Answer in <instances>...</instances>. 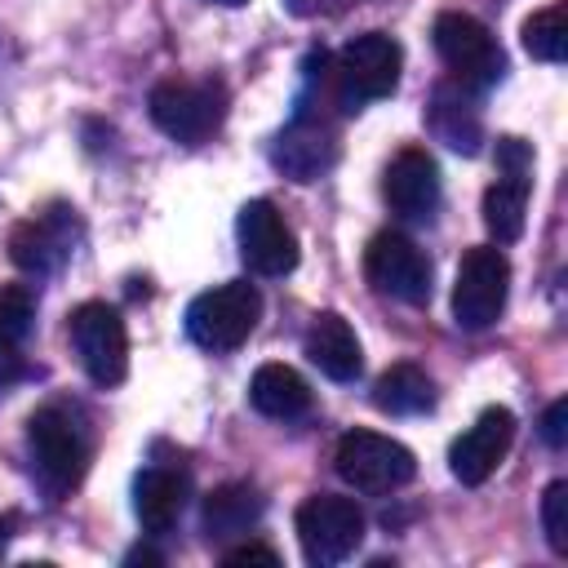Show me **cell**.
Here are the masks:
<instances>
[{"label": "cell", "mask_w": 568, "mask_h": 568, "mask_svg": "<svg viewBox=\"0 0 568 568\" xmlns=\"http://www.w3.org/2000/svg\"><path fill=\"white\" fill-rule=\"evenodd\" d=\"M399 71H404V49L399 40H390L386 31H364L355 40H346L333 58H328V71H324V84H328V98L337 111H364L368 102H382L395 93L399 84Z\"/></svg>", "instance_id": "1"}, {"label": "cell", "mask_w": 568, "mask_h": 568, "mask_svg": "<svg viewBox=\"0 0 568 568\" xmlns=\"http://www.w3.org/2000/svg\"><path fill=\"white\" fill-rule=\"evenodd\" d=\"M27 448H31V466L40 475V484L53 497L71 493L84 479L89 453H93L80 413L67 404H44L27 417Z\"/></svg>", "instance_id": "2"}, {"label": "cell", "mask_w": 568, "mask_h": 568, "mask_svg": "<svg viewBox=\"0 0 568 568\" xmlns=\"http://www.w3.org/2000/svg\"><path fill=\"white\" fill-rule=\"evenodd\" d=\"M257 320H262V293L248 280H231V284L200 293L186 306V337L200 351L222 355V351L244 346L248 333L257 328Z\"/></svg>", "instance_id": "3"}, {"label": "cell", "mask_w": 568, "mask_h": 568, "mask_svg": "<svg viewBox=\"0 0 568 568\" xmlns=\"http://www.w3.org/2000/svg\"><path fill=\"white\" fill-rule=\"evenodd\" d=\"M146 111L160 133L200 146L226 120V89L217 80H160L146 98Z\"/></svg>", "instance_id": "4"}, {"label": "cell", "mask_w": 568, "mask_h": 568, "mask_svg": "<svg viewBox=\"0 0 568 568\" xmlns=\"http://www.w3.org/2000/svg\"><path fill=\"white\" fill-rule=\"evenodd\" d=\"M333 466L355 493H368V497L395 493L417 475L413 448H404L399 439L377 435V430H346L333 448Z\"/></svg>", "instance_id": "5"}, {"label": "cell", "mask_w": 568, "mask_h": 568, "mask_svg": "<svg viewBox=\"0 0 568 568\" xmlns=\"http://www.w3.org/2000/svg\"><path fill=\"white\" fill-rule=\"evenodd\" d=\"M430 40H435V53L444 58V67L453 71V80L466 89H493L506 75V53H501L497 36L470 13H457V9L439 13L430 27Z\"/></svg>", "instance_id": "6"}, {"label": "cell", "mask_w": 568, "mask_h": 568, "mask_svg": "<svg viewBox=\"0 0 568 568\" xmlns=\"http://www.w3.org/2000/svg\"><path fill=\"white\" fill-rule=\"evenodd\" d=\"M510 293V262L497 244H475L462 253L457 280H453V320L466 333H484L506 311Z\"/></svg>", "instance_id": "7"}, {"label": "cell", "mask_w": 568, "mask_h": 568, "mask_svg": "<svg viewBox=\"0 0 568 568\" xmlns=\"http://www.w3.org/2000/svg\"><path fill=\"white\" fill-rule=\"evenodd\" d=\"M297 541L306 564L315 568H333L342 559H351L364 541V510L355 506V497H337V493H315L297 506Z\"/></svg>", "instance_id": "8"}, {"label": "cell", "mask_w": 568, "mask_h": 568, "mask_svg": "<svg viewBox=\"0 0 568 568\" xmlns=\"http://www.w3.org/2000/svg\"><path fill=\"white\" fill-rule=\"evenodd\" d=\"M71 346L93 386H120L129 373V333L115 306L80 302L71 311Z\"/></svg>", "instance_id": "9"}, {"label": "cell", "mask_w": 568, "mask_h": 568, "mask_svg": "<svg viewBox=\"0 0 568 568\" xmlns=\"http://www.w3.org/2000/svg\"><path fill=\"white\" fill-rule=\"evenodd\" d=\"M364 275H368V284L382 297H395V302H408V306H422L430 297V262L399 231H377L368 240V248H364Z\"/></svg>", "instance_id": "10"}, {"label": "cell", "mask_w": 568, "mask_h": 568, "mask_svg": "<svg viewBox=\"0 0 568 568\" xmlns=\"http://www.w3.org/2000/svg\"><path fill=\"white\" fill-rule=\"evenodd\" d=\"M235 240H240V257L253 275L275 280V275H288L297 266V235L271 200H248L240 209Z\"/></svg>", "instance_id": "11"}, {"label": "cell", "mask_w": 568, "mask_h": 568, "mask_svg": "<svg viewBox=\"0 0 568 568\" xmlns=\"http://www.w3.org/2000/svg\"><path fill=\"white\" fill-rule=\"evenodd\" d=\"M75 235H80V222H75V209H49V213H36L27 222L13 226L9 235V257L18 271L27 275H53L67 266V257L75 253Z\"/></svg>", "instance_id": "12"}, {"label": "cell", "mask_w": 568, "mask_h": 568, "mask_svg": "<svg viewBox=\"0 0 568 568\" xmlns=\"http://www.w3.org/2000/svg\"><path fill=\"white\" fill-rule=\"evenodd\" d=\"M510 444H515V413L501 408V404H493V408H484V413L475 417V426H466V430L453 439L448 466H453V475H457L462 484L475 488V484H484V479L506 462Z\"/></svg>", "instance_id": "13"}, {"label": "cell", "mask_w": 568, "mask_h": 568, "mask_svg": "<svg viewBox=\"0 0 568 568\" xmlns=\"http://www.w3.org/2000/svg\"><path fill=\"white\" fill-rule=\"evenodd\" d=\"M333 160H337V133H333V124H324L320 115H311L306 106L293 115V124L275 138V146H271V164L284 173V178H293V182H315V178H324L328 169H333Z\"/></svg>", "instance_id": "14"}, {"label": "cell", "mask_w": 568, "mask_h": 568, "mask_svg": "<svg viewBox=\"0 0 568 568\" xmlns=\"http://www.w3.org/2000/svg\"><path fill=\"white\" fill-rule=\"evenodd\" d=\"M382 195L390 204V213L408 217V222H426L439 209V164L422 151V146H404L382 178Z\"/></svg>", "instance_id": "15"}, {"label": "cell", "mask_w": 568, "mask_h": 568, "mask_svg": "<svg viewBox=\"0 0 568 568\" xmlns=\"http://www.w3.org/2000/svg\"><path fill=\"white\" fill-rule=\"evenodd\" d=\"M426 129H430L444 146H453V151H462V155H475L479 142H484V115H479L475 89H466V84H457V80L435 84L430 106H426Z\"/></svg>", "instance_id": "16"}, {"label": "cell", "mask_w": 568, "mask_h": 568, "mask_svg": "<svg viewBox=\"0 0 568 568\" xmlns=\"http://www.w3.org/2000/svg\"><path fill=\"white\" fill-rule=\"evenodd\" d=\"M186 497H191L186 470H173V466H146V470H138V479H133V515H138L142 532L146 537H164L182 519Z\"/></svg>", "instance_id": "17"}, {"label": "cell", "mask_w": 568, "mask_h": 568, "mask_svg": "<svg viewBox=\"0 0 568 568\" xmlns=\"http://www.w3.org/2000/svg\"><path fill=\"white\" fill-rule=\"evenodd\" d=\"M306 359L328 382H355L359 368H364V351H359L355 328L342 315H333V311L315 315V324L306 328Z\"/></svg>", "instance_id": "18"}, {"label": "cell", "mask_w": 568, "mask_h": 568, "mask_svg": "<svg viewBox=\"0 0 568 568\" xmlns=\"http://www.w3.org/2000/svg\"><path fill=\"white\" fill-rule=\"evenodd\" d=\"M248 404L271 422H293L311 408V386L288 364H262L248 382Z\"/></svg>", "instance_id": "19"}, {"label": "cell", "mask_w": 568, "mask_h": 568, "mask_svg": "<svg viewBox=\"0 0 568 568\" xmlns=\"http://www.w3.org/2000/svg\"><path fill=\"white\" fill-rule=\"evenodd\" d=\"M528 195H532V173H501L484 191V226L497 244H515L524 235Z\"/></svg>", "instance_id": "20"}, {"label": "cell", "mask_w": 568, "mask_h": 568, "mask_svg": "<svg viewBox=\"0 0 568 568\" xmlns=\"http://www.w3.org/2000/svg\"><path fill=\"white\" fill-rule=\"evenodd\" d=\"M262 519V493L253 484H222L204 497V532L209 541H226L248 532Z\"/></svg>", "instance_id": "21"}, {"label": "cell", "mask_w": 568, "mask_h": 568, "mask_svg": "<svg viewBox=\"0 0 568 568\" xmlns=\"http://www.w3.org/2000/svg\"><path fill=\"white\" fill-rule=\"evenodd\" d=\"M373 404L390 417H417L435 404V382L417 364H390L373 382Z\"/></svg>", "instance_id": "22"}, {"label": "cell", "mask_w": 568, "mask_h": 568, "mask_svg": "<svg viewBox=\"0 0 568 568\" xmlns=\"http://www.w3.org/2000/svg\"><path fill=\"white\" fill-rule=\"evenodd\" d=\"M519 36H524V49L537 62H564V53H568V18H564V4H546V9L528 13Z\"/></svg>", "instance_id": "23"}, {"label": "cell", "mask_w": 568, "mask_h": 568, "mask_svg": "<svg viewBox=\"0 0 568 568\" xmlns=\"http://www.w3.org/2000/svg\"><path fill=\"white\" fill-rule=\"evenodd\" d=\"M36 328V293L27 284H4L0 288V337L27 342Z\"/></svg>", "instance_id": "24"}, {"label": "cell", "mask_w": 568, "mask_h": 568, "mask_svg": "<svg viewBox=\"0 0 568 568\" xmlns=\"http://www.w3.org/2000/svg\"><path fill=\"white\" fill-rule=\"evenodd\" d=\"M541 528L555 555H568V479H555L541 493Z\"/></svg>", "instance_id": "25"}, {"label": "cell", "mask_w": 568, "mask_h": 568, "mask_svg": "<svg viewBox=\"0 0 568 568\" xmlns=\"http://www.w3.org/2000/svg\"><path fill=\"white\" fill-rule=\"evenodd\" d=\"M497 164L501 173H532V146L524 138H497Z\"/></svg>", "instance_id": "26"}, {"label": "cell", "mask_w": 568, "mask_h": 568, "mask_svg": "<svg viewBox=\"0 0 568 568\" xmlns=\"http://www.w3.org/2000/svg\"><path fill=\"white\" fill-rule=\"evenodd\" d=\"M222 564H226V568H244V564H266V568H275L280 555H275L271 546H262V541H244V546L222 550Z\"/></svg>", "instance_id": "27"}, {"label": "cell", "mask_w": 568, "mask_h": 568, "mask_svg": "<svg viewBox=\"0 0 568 568\" xmlns=\"http://www.w3.org/2000/svg\"><path fill=\"white\" fill-rule=\"evenodd\" d=\"M541 439L550 448H564L568 444V399H555L546 413H541Z\"/></svg>", "instance_id": "28"}, {"label": "cell", "mask_w": 568, "mask_h": 568, "mask_svg": "<svg viewBox=\"0 0 568 568\" xmlns=\"http://www.w3.org/2000/svg\"><path fill=\"white\" fill-rule=\"evenodd\" d=\"M27 373H31V368H27V355L18 351V342L0 337V390L13 386V382H22Z\"/></svg>", "instance_id": "29"}, {"label": "cell", "mask_w": 568, "mask_h": 568, "mask_svg": "<svg viewBox=\"0 0 568 568\" xmlns=\"http://www.w3.org/2000/svg\"><path fill=\"white\" fill-rule=\"evenodd\" d=\"M124 564H160V555H155V550H142V546H138V550H129V555H124Z\"/></svg>", "instance_id": "30"}, {"label": "cell", "mask_w": 568, "mask_h": 568, "mask_svg": "<svg viewBox=\"0 0 568 568\" xmlns=\"http://www.w3.org/2000/svg\"><path fill=\"white\" fill-rule=\"evenodd\" d=\"M9 528H13V519H0V555H4V546H9V537H13Z\"/></svg>", "instance_id": "31"}, {"label": "cell", "mask_w": 568, "mask_h": 568, "mask_svg": "<svg viewBox=\"0 0 568 568\" xmlns=\"http://www.w3.org/2000/svg\"><path fill=\"white\" fill-rule=\"evenodd\" d=\"M217 4H248V0H217Z\"/></svg>", "instance_id": "32"}]
</instances>
